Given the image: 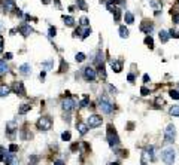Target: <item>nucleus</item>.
<instances>
[{
    "label": "nucleus",
    "mask_w": 179,
    "mask_h": 165,
    "mask_svg": "<svg viewBox=\"0 0 179 165\" xmlns=\"http://www.w3.org/2000/svg\"><path fill=\"white\" fill-rule=\"evenodd\" d=\"M99 109L103 112V113H106V115H110L112 112H114V104L110 103V100L107 98V97H100L99 98Z\"/></svg>",
    "instance_id": "obj_1"
},
{
    "label": "nucleus",
    "mask_w": 179,
    "mask_h": 165,
    "mask_svg": "<svg viewBox=\"0 0 179 165\" xmlns=\"http://www.w3.org/2000/svg\"><path fill=\"white\" fill-rule=\"evenodd\" d=\"M175 158H176V152H175L173 147H166V149L161 150V159H163L167 165H173Z\"/></svg>",
    "instance_id": "obj_2"
},
{
    "label": "nucleus",
    "mask_w": 179,
    "mask_h": 165,
    "mask_svg": "<svg viewBox=\"0 0 179 165\" xmlns=\"http://www.w3.org/2000/svg\"><path fill=\"white\" fill-rule=\"evenodd\" d=\"M36 127L40 131H49L52 128V119L49 116H42V117H39V119H37Z\"/></svg>",
    "instance_id": "obj_3"
},
{
    "label": "nucleus",
    "mask_w": 179,
    "mask_h": 165,
    "mask_svg": "<svg viewBox=\"0 0 179 165\" xmlns=\"http://www.w3.org/2000/svg\"><path fill=\"white\" fill-rule=\"evenodd\" d=\"M107 141L110 147H117L120 144V137L115 131V128H112V125L107 127Z\"/></svg>",
    "instance_id": "obj_4"
},
{
    "label": "nucleus",
    "mask_w": 179,
    "mask_h": 165,
    "mask_svg": "<svg viewBox=\"0 0 179 165\" xmlns=\"http://www.w3.org/2000/svg\"><path fill=\"white\" fill-rule=\"evenodd\" d=\"M102 122H103L102 116H99V115H90L88 119H87V127L88 128H96V127H100Z\"/></svg>",
    "instance_id": "obj_5"
},
{
    "label": "nucleus",
    "mask_w": 179,
    "mask_h": 165,
    "mask_svg": "<svg viewBox=\"0 0 179 165\" xmlns=\"http://www.w3.org/2000/svg\"><path fill=\"white\" fill-rule=\"evenodd\" d=\"M82 75H84V79L87 80V82H94L96 80V78H97V73H96V70L93 68V67H85L84 70H82Z\"/></svg>",
    "instance_id": "obj_6"
},
{
    "label": "nucleus",
    "mask_w": 179,
    "mask_h": 165,
    "mask_svg": "<svg viewBox=\"0 0 179 165\" xmlns=\"http://www.w3.org/2000/svg\"><path fill=\"white\" fill-rule=\"evenodd\" d=\"M175 137H176V129H175L173 125H169L164 131V141L166 143H173Z\"/></svg>",
    "instance_id": "obj_7"
},
{
    "label": "nucleus",
    "mask_w": 179,
    "mask_h": 165,
    "mask_svg": "<svg viewBox=\"0 0 179 165\" xmlns=\"http://www.w3.org/2000/svg\"><path fill=\"white\" fill-rule=\"evenodd\" d=\"M76 100L75 98H72V97H67L64 101H63V110H66V112H70V110H73L75 107H76Z\"/></svg>",
    "instance_id": "obj_8"
},
{
    "label": "nucleus",
    "mask_w": 179,
    "mask_h": 165,
    "mask_svg": "<svg viewBox=\"0 0 179 165\" xmlns=\"http://www.w3.org/2000/svg\"><path fill=\"white\" fill-rule=\"evenodd\" d=\"M12 88H14V91L18 94V95H21V97L26 95V89H24V83L22 82H15Z\"/></svg>",
    "instance_id": "obj_9"
},
{
    "label": "nucleus",
    "mask_w": 179,
    "mask_h": 165,
    "mask_svg": "<svg viewBox=\"0 0 179 165\" xmlns=\"http://www.w3.org/2000/svg\"><path fill=\"white\" fill-rule=\"evenodd\" d=\"M18 31H19L22 36H30V34L33 33V28H32L29 24H21V26L18 27Z\"/></svg>",
    "instance_id": "obj_10"
},
{
    "label": "nucleus",
    "mask_w": 179,
    "mask_h": 165,
    "mask_svg": "<svg viewBox=\"0 0 179 165\" xmlns=\"http://www.w3.org/2000/svg\"><path fill=\"white\" fill-rule=\"evenodd\" d=\"M152 28H154V24H152V22H149V21H143L140 24V30L145 31V33H148V34L152 31Z\"/></svg>",
    "instance_id": "obj_11"
},
{
    "label": "nucleus",
    "mask_w": 179,
    "mask_h": 165,
    "mask_svg": "<svg viewBox=\"0 0 179 165\" xmlns=\"http://www.w3.org/2000/svg\"><path fill=\"white\" fill-rule=\"evenodd\" d=\"M19 73L21 75H30L32 73V65L29 63H24L19 65Z\"/></svg>",
    "instance_id": "obj_12"
},
{
    "label": "nucleus",
    "mask_w": 179,
    "mask_h": 165,
    "mask_svg": "<svg viewBox=\"0 0 179 165\" xmlns=\"http://www.w3.org/2000/svg\"><path fill=\"white\" fill-rule=\"evenodd\" d=\"M3 9L5 12H9V11H15V0H5L3 2Z\"/></svg>",
    "instance_id": "obj_13"
},
{
    "label": "nucleus",
    "mask_w": 179,
    "mask_h": 165,
    "mask_svg": "<svg viewBox=\"0 0 179 165\" xmlns=\"http://www.w3.org/2000/svg\"><path fill=\"white\" fill-rule=\"evenodd\" d=\"M110 65H112V68H114V72H115V73H120L121 70H122V64H121L120 61L110 60Z\"/></svg>",
    "instance_id": "obj_14"
},
{
    "label": "nucleus",
    "mask_w": 179,
    "mask_h": 165,
    "mask_svg": "<svg viewBox=\"0 0 179 165\" xmlns=\"http://www.w3.org/2000/svg\"><path fill=\"white\" fill-rule=\"evenodd\" d=\"M76 128H78V131H79V134H81V135H85V134L88 132V127H87V124L78 122V124H76Z\"/></svg>",
    "instance_id": "obj_15"
},
{
    "label": "nucleus",
    "mask_w": 179,
    "mask_h": 165,
    "mask_svg": "<svg viewBox=\"0 0 179 165\" xmlns=\"http://www.w3.org/2000/svg\"><path fill=\"white\" fill-rule=\"evenodd\" d=\"M9 92H11V88L9 86H6V85L0 86V97H8Z\"/></svg>",
    "instance_id": "obj_16"
},
{
    "label": "nucleus",
    "mask_w": 179,
    "mask_h": 165,
    "mask_svg": "<svg viewBox=\"0 0 179 165\" xmlns=\"http://www.w3.org/2000/svg\"><path fill=\"white\" fill-rule=\"evenodd\" d=\"M63 21H64V24H66V26H69V27H72V26L75 24L73 16H66V15H63Z\"/></svg>",
    "instance_id": "obj_17"
},
{
    "label": "nucleus",
    "mask_w": 179,
    "mask_h": 165,
    "mask_svg": "<svg viewBox=\"0 0 179 165\" xmlns=\"http://www.w3.org/2000/svg\"><path fill=\"white\" fill-rule=\"evenodd\" d=\"M30 109H32V106L27 104V103H26V104H21V107L18 109V113H19V115H24V113H27Z\"/></svg>",
    "instance_id": "obj_18"
},
{
    "label": "nucleus",
    "mask_w": 179,
    "mask_h": 165,
    "mask_svg": "<svg viewBox=\"0 0 179 165\" xmlns=\"http://www.w3.org/2000/svg\"><path fill=\"white\" fill-rule=\"evenodd\" d=\"M8 65H6V61H3V60H0V76L2 75H5V73H8Z\"/></svg>",
    "instance_id": "obj_19"
},
{
    "label": "nucleus",
    "mask_w": 179,
    "mask_h": 165,
    "mask_svg": "<svg viewBox=\"0 0 179 165\" xmlns=\"http://www.w3.org/2000/svg\"><path fill=\"white\" fill-rule=\"evenodd\" d=\"M158 36H160V40H161L163 43H166V42L169 40V37H170V36H169V31H164V30H161V31L158 33Z\"/></svg>",
    "instance_id": "obj_20"
},
{
    "label": "nucleus",
    "mask_w": 179,
    "mask_h": 165,
    "mask_svg": "<svg viewBox=\"0 0 179 165\" xmlns=\"http://www.w3.org/2000/svg\"><path fill=\"white\" fill-rule=\"evenodd\" d=\"M124 19H125L127 24H133V22H134V16H133L131 12H125L124 14Z\"/></svg>",
    "instance_id": "obj_21"
},
{
    "label": "nucleus",
    "mask_w": 179,
    "mask_h": 165,
    "mask_svg": "<svg viewBox=\"0 0 179 165\" xmlns=\"http://www.w3.org/2000/svg\"><path fill=\"white\" fill-rule=\"evenodd\" d=\"M70 138H72L70 131H64V132L61 134V140H63V141H70Z\"/></svg>",
    "instance_id": "obj_22"
},
{
    "label": "nucleus",
    "mask_w": 179,
    "mask_h": 165,
    "mask_svg": "<svg viewBox=\"0 0 179 165\" xmlns=\"http://www.w3.org/2000/svg\"><path fill=\"white\" fill-rule=\"evenodd\" d=\"M120 36L122 37V39H127L128 37V30L122 26V27H120Z\"/></svg>",
    "instance_id": "obj_23"
},
{
    "label": "nucleus",
    "mask_w": 179,
    "mask_h": 165,
    "mask_svg": "<svg viewBox=\"0 0 179 165\" xmlns=\"http://www.w3.org/2000/svg\"><path fill=\"white\" fill-rule=\"evenodd\" d=\"M145 45H148L149 49H152V48H154V39H152L151 36H146V37H145Z\"/></svg>",
    "instance_id": "obj_24"
},
{
    "label": "nucleus",
    "mask_w": 179,
    "mask_h": 165,
    "mask_svg": "<svg viewBox=\"0 0 179 165\" xmlns=\"http://www.w3.org/2000/svg\"><path fill=\"white\" fill-rule=\"evenodd\" d=\"M170 115L179 117V106H172V107H170Z\"/></svg>",
    "instance_id": "obj_25"
},
{
    "label": "nucleus",
    "mask_w": 179,
    "mask_h": 165,
    "mask_svg": "<svg viewBox=\"0 0 179 165\" xmlns=\"http://www.w3.org/2000/svg\"><path fill=\"white\" fill-rule=\"evenodd\" d=\"M52 65H54V61L52 60H49V61H45V63H42V68H52Z\"/></svg>",
    "instance_id": "obj_26"
},
{
    "label": "nucleus",
    "mask_w": 179,
    "mask_h": 165,
    "mask_svg": "<svg viewBox=\"0 0 179 165\" xmlns=\"http://www.w3.org/2000/svg\"><path fill=\"white\" fill-rule=\"evenodd\" d=\"M76 3H78V6H79L81 11H87L88 9V6H87V3L84 2V0H76Z\"/></svg>",
    "instance_id": "obj_27"
},
{
    "label": "nucleus",
    "mask_w": 179,
    "mask_h": 165,
    "mask_svg": "<svg viewBox=\"0 0 179 165\" xmlns=\"http://www.w3.org/2000/svg\"><path fill=\"white\" fill-rule=\"evenodd\" d=\"M99 73H100L102 79H106V72H105V65H103V64L99 65Z\"/></svg>",
    "instance_id": "obj_28"
},
{
    "label": "nucleus",
    "mask_w": 179,
    "mask_h": 165,
    "mask_svg": "<svg viewBox=\"0 0 179 165\" xmlns=\"http://www.w3.org/2000/svg\"><path fill=\"white\" fill-rule=\"evenodd\" d=\"M75 60H76L78 63H82V61L85 60V54H82V52H79V54H76V57H75Z\"/></svg>",
    "instance_id": "obj_29"
},
{
    "label": "nucleus",
    "mask_w": 179,
    "mask_h": 165,
    "mask_svg": "<svg viewBox=\"0 0 179 165\" xmlns=\"http://www.w3.org/2000/svg\"><path fill=\"white\" fill-rule=\"evenodd\" d=\"M163 104H164V100L161 97H158L155 100V107H163Z\"/></svg>",
    "instance_id": "obj_30"
},
{
    "label": "nucleus",
    "mask_w": 179,
    "mask_h": 165,
    "mask_svg": "<svg viewBox=\"0 0 179 165\" xmlns=\"http://www.w3.org/2000/svg\"><path fill=\"white\" fill-rule=\"evenodd\" d=\"M5 155H6V149L3 146H0V162L5 159Z\"/></svg>",
    "instance_id": "obj_31"
},
{
    "label": "nucleus",
    "mask_w": 179,
    "mask_h": 165,
    "mask_svg": "<svg viewBox=\"0 0 179 165\" xmlns=\"http://www.w3.org/2000/svg\"><path fill=\"white\" fill-rule=\"evenodd\" d=\"M170 97L175 98V100H179V92L175 91V89H172V91H170Z\"/></svg>",
    "instance_id": "obj_32"
},
{
    "label": "nucleus",
    "mask_w": 179,
    "mask_h": 165,
    "mask_svg": "<svg viewBox=\"0 0 179 165\" xmlns=\"http://www.w3.org/2000/svg\"><path fill=\"white\" fill-rule=\"evenodd\" d=\"M88 103H90V98H88V97H85V98L79 103V107H87V106H88Z\"/></svg>",
    "instance_id": "obj_33"
},
{
    "label": "nucleus",
    "mask_w": 179,
    "mask_h": 165,
    "mask_svg": "<svg viewBox=\"0 0 179 165\" xmlns=\"http://www.w3.org/2000/svg\"><path fill=\"white\" fill-rule=\"evenodd\" d=\"M107 11H109L110 14H114V12L117 11V8H115V5H112V3L109 2V3H107Z\"/></svg>",
    "instance_id": "obj_34"
},
{
    "label": "nucleus",
    "mask_w": 179,
    "mask_h": 165,
    "mask_svg": "<svg viewBox=\"0 0 179 165\" xmlns=\"http://www.w3.org/2000/svg\"><path fill=\"white\" fill-rule=\"evenodd\" d=\"M169 36H172V37H175V39H179V31L170 30V31H169Z\"/></svg>",
    "instance_id": "obj_35"
},
{
    "label": "nucleus",
    "mask_w": 179,
    "mask_h": 165,
    "mask_svg": "<svg viewBox=\"0 0 179 165\" xmlns=\"http://www.w3.org/2000/svg\"><path fill=\"white\" fill-rule=\"evenodd\" d=\"M66 68H67V63L64 60H61V64H60V72H66Z\"/></svg>",
    "instance_id": "obj_36"
},
{
    "label": "nucleus",
    "mask_w": 179,
    "mask_h": 165,
    "mask_svg": "<svg viewBox=\"0 0 179 165\" xmlns=\"http://www.w3.org/2000/svg\"><path fill=\"white\" fill-rule=\"evenodd\" d=\"M37 161H39V158H37V156H30V159H29V164H30V165H34Z\"/></svg>",
    "instance_id": "obj_37"
},
{
    "label": "nucleus",
    "mask_w": 179,
    "mask_h": 165,
    "mask_svg": "<svg viewBox=\"0 0 179 165\" xmlns=\"http://www.w3.org/2000/svg\"><path fill=\"white\" fill-rule=\"evenodd\" d=\"M140 94L145 97V95H148V94H149V89H148L146 86H142V88H140Z\"/></svg>",
    "instance_id": "obj_38"
},
{
    "label": "nucleus",
    "mask_w": 179,
    "mask_h": 165,
    "mask_svg": "<svg viewBox=\"0 0 179 165\" xmlns=\"http://www.w3.org/2000/svg\"><path fill=\"white\" fill-rule=\"evenodd\" d=\"M114 16H115V21H120V18H121V11L117 9V11L114 12Z\"/></svg>",
    "instance_id": "obj_39"
},
{
    "label": "nucleus",
    "mask_w": 179,
    "mask_h": 165,
    "mask_svg": "<svg viewBox=\"0 0 179 165\" xmlns=\"http://www.w3.org/2000/svg\"><path fill=\"white\" fill-rule=\"evenodd\" d=\"M79 22H81V26H88V18L82 16V18L79 19Z\"/></svg>",
    "instance_id": "obj_40"
},
{
    "label": "nucleus",
    "mask_w": 179,
    "mask_h": 165,
    "mask_svg": "<svg viewBox=\"0 0 179 165\" xmlns=\"http://www.w3.org/2000/svg\"><path fill=\"white\" fill-rule=\"evenodd\" d=\"M90 34H91V28H87V30L84 31V34H82V39H87Z\"/></svg>",
    "instance_id": "obj_41"
},
{
    "label": "nucleus",
    "mask_w": 179,
    "mask_h": 165,
    "mask_svg": "<svg viewBox=\"0 0 179 165\" xmlns=\"http://www.w3.org/2000/svg\"><path fill=\"white\" fill-rule=\"evenodd\" d=\"M16 150H18V146H16V144H11V146H9V152H11V153H14V152H16Z\"/></svg>",
    "instance_id": "obj_42"
},
{
    "label": "nucleus",
    "mask_w": 179,
    "mask_h": 165,
    "mask_svg": "<svg viewBox=\"0 0 179 165\" xmlns=\"http://www.w3.org/2000/svg\"><path fill=\"white\" fill-rule=\"evenodd\" d=\"M55 33H57L55 27H49V36H51V37H54V36H55Z\"/></svg>",
    "instance_id": "obj_43"
},
{
    "label": "nucleus",
    "mask_w": 179,
    "mask_h": 165,
    "mask_svg": "<svg viewBox=\"0 0 179 165\" xmlns=\"http://www.w3.org/2000/svg\"><path fill=\"white\" fill-rule=\"evenodd\" d=\"M3 42H5V40H3V36L0 34V52L3 51Z\"/></svg>",
    "instance_id": "obj_44"
},
{
    "label": "nucleus",
    "mask_w": 179,
    "mask_h": 165,
    "mask_svg": "<svg viewBox=\"0 0 179 165\" xmlns=\"http://www.w3.org/2000/svg\"><path fill=\"white\" fill-rule=\"evenodd\" d=\"M107 89L112 92V94H115L117 92V88H114V86H112V85H107Z\"/></svg>",
    "instance_id": "obj_45"
},
{
    "label": "nucleus",
    "mask_w": 179,
    "mask_h": 165,
    "mask_svg": "<svg viewBox=\"0 0 179 165\" xmlns=\"http://www.w3.org/2000/svg\"><path fill=\"white\" fill-rule=\"evenodd\" d=\"M12 57H14V55H12L11 52H8V54H5V60H12Z\"/></svg>",
    "instance_id": "obj_46"
},
{
    "label": "nucleus",
    "mask_w": 179,
    "mask_h": 165,
    "mask_svg": "<svg viewBox=\"0 0 179 165\" xmlns=\"http://www.w3.org/2000/svg\"><path fill=\"white\" fill-rule=\"evenodd\" d=\"M173 22H179V14H175L173 15Z\"/></svg>",
    "instance_id": "obj_47"
},
{
    "label": "nucleus",
    "mask_w": 179,
    "mask_h": 165,
    "mask_svg": "<svg viewBox=\"0 0 179 165\" xmlns=\"http://www.w3.org/2000/svg\"><path fill=\"white\" fill-rule=\"evenodd\" d=\"M127 79H128V82H133V80H134V75H131V73H130V75L127 76Z\"/></svg>",
    "instance_id": "obj_48"
},
{
    "label": "nucleus",
    "mask_w": 179,
    "mask_h": 165,
    "mask_svg": "<svg viewBox=\"0 0 179 165\" xmlns=\"http://www.w3.org/2000/svg\"><path fill=\"white\" fill-rule=\"evenodd\" d=\"M110 3H124V0H110Z\"/></svg>",
    "instance_id": "obj_49"
},
{
    "label": "nucleus",
    "mask_w": 179,
    "mask_h": 165,
    "mask_svg": "<svg viewBox=\"0 0 179 165\" xmlns=\"http://www.w3.org/2000/svg\"><path fill=\"white\" fill-rule=\"evenodd\" d=\"M15 14H16V16H22V12H21V9H15Z\"/></svg>",
    "instance_id": "obj_50"
},
{
    "label": "nucleus",
    "mask_w": 179,
    "mask_h": 165,
    "mask_svg": "<svg viewBox=\"0 0 179 165\" xmlns=\"http://www.w3.org/2000/svg\"><path fill=\"white\" fill-rule=\"evenodd\" d=\"M79 34H81V30H79V28H76V30H75V33H73V36H75V37H78Z\"/></svg>",
    "instance_id": "obj_51"
},
{
    "label": "nucleus",
    "mask_w": 179,
    "mask_h": 165,
    "mask_svg": "<svg viewBox=\"0 0 179 165\" xmlns=\"http://www.w3.org/2000/svg\"><path fill=\"white\" fill-rule=\"evenodd\" d=\"M148 80H149V76H148V75H143V82L148 83Z\"/></svg>",
    "instance_id": "obj_52"
},
{
    "label": "nucleus",
    "mask_w": 179,
    "mask_h": 165,
    "mask_svg": "<svg viewBox=\"0 0 179 165\" xmlns=\"http://www.w3.org/2000/svg\"><path fill=\"white\" fill-rule=\"evenodd\" d=\"M54 165H64V162H63V161H55Z\"/></svg>",
    "instance_id": "obj_53"
},
{
    "label": "nucleus",
    "mask_w": 179,
    "mask_h": 165,
    "mask_svg": "<svg viewBox=\"0 0 179 165\" xmlns=\"http://www.w3.org/2000/svg\"><path fill=\"white\" fill-rule=\"evenodd\" d=\"M49 2H51V0H42V3H45V5H48Z\"/></svg>",
    "instance_id": "obj_54"
},
{
    "label": "nucleus",
    "mask_w": 179,
    "mask_h": 165,
    "mask_svg": "<svg viewBox=\"0 0 179 165\" xmlns=\"http://www.w3.org/2000/svg\"><path fill=\"white\" fill-rule=\"evenodd\" d=\"M109 165H120L118 162H112V164H109Z\"/></svg>",
    "instance_id": "obj_55"
}]
</instances>
